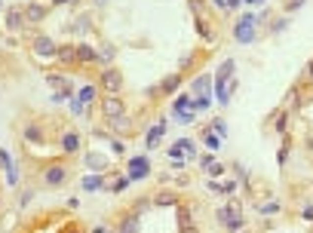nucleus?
Returning <instances> with one entry per match:
<instances>
[{"instance_id": "f8f14e48", "label": "nucleus", "mask_w": 313, "mask_h": 233, "mask_svg": "<svg viewBox=\"0 0 313 233\" xmlns=\"http://www.w3.org/2000/svg\"><path fill=\"white\" fill-rule=\"evenodd\" d=\"M74 49H77V62H98V52L89 43H77Z\"/></svg>"}, {"instance_id": "412c9836", "label": "nucleus", "mask_w": 313, "mask_h": 233, "mask_svg": "<svg viewBox=\"0 0 313 233\" xmlns=\"http://www.w3.org/2000/svg\"><path fill=\"white\" fill-rule=\"evenodd\" d=\"M203 141H206L209 150H215V147H221V135L212 132V129H206V132H203Z\"/></svg>"}, {"instance_id": "9d476101", "label": "nucleus", "mask_w": 313, "mask_h": 233, "mask_svg": "<svg viewBox=\"0 0 313 233\" xmlns=\"http://www.w3.org/2000/svg\"><path fill=\"white\" fill-rule=\"evenodd\" d=\"M117 233H138V212H129V215H123V221H120Z\"/></svg>"}, {"instance_id": "c756f323", "label": "nucleus", "mask_w": 313, "mask_h": 233, "mask_svg": "<svg viewBox=\"0 0 313 233\" xmlns=\"http://www.w3.org/2000/svg\"><path fill=\"white\" fill-rule=\"evenodd\" d=\"M304 3H307V0H286V3H283V9H286V13H295V9H301Z\"/></svg>"}, {"instance_id": "aec40b11", "label": "nucleus", "mask_w": 313, "mask_h": 233, "mask_svg": "<svg viewBox=\"0 0 313 233\" xmlns=\"http://www.w3.org/2000/svg\"><path fill=\"white\" fill-rule=\"evenodd\" d=\"M59 62H65V65H71V62H77V49L74 46H59Z\"/></svg>"}, {"instance_id": "e433bc0d", "label": "nucleus", "mask_w": 313, "mask_h": 233, "mask_svg": "<svg viewBox=\"0 0 313 233\" xmlns=\"http://www.w3.org/2000/svg\"><path fill=\"white\" fill-rule=\"evenodd\" d=\"M178 120H181V123H193L196 116H193V111H181V114H178Z\"/></svg>"}, {"instance_id": "4c0bfd02", "label": "nucleus", "mask_w": 313, "mask_h": 233, "mask_svg": "<svg viewBox=\"0 0 313 233\" xmlns=\"http://www.w3.org/2000/svg\"><path fill=\"white\" fill-rule=\"evenodd\" d=\"M286 25H289V22H286V19H276V22H273V25H270V31H286Z\"/></svg>"}, {"instance_id": "79ce46f5", "label": "nucleus", "mask_w": 313, "mask_h": 233, "mask_svg": "<svg viewBox=\"0 0 313 233\" xmlns=\"http://www.w3.org/2000/svg\"><path fill=\"white\" fill-rule=\"evenodd\" d=\"M181 233H200V230H196V227L191 224V227H181Z\"/></svg>"}, {"instance_id": "a19ab883", "label": "nucleus", "mask_w": 313, "mask_h": 233, "mask_svg": "<svg viewBox=\"0 0 313 233\" xmlns=\"http://www.w3.org/2000/svg\"><path fill=\"white\" fill-rule=\"evenodd\" d=\"M209 163H215V160H212V154H203V157H200V166L206 169V166H209Z\"/></svg>"}, {"instance_id": "a18cd8bd", "label": "nucleus", "mask_w": 313, "mask_h": 233, "mask_svg": "<svg viewBox=\"0 0 313 233\" xmlns=\"http://www.w3.org/2000/svg\"><path fill=\"white\" fill-rule=\"evenodd\" d=\"M215 3H218V6H224V9H227V0H215Z\"/></svg>"}, {"instance_id": "a211bd4d", "label": "nucleus", "mask_w": 313, "mask_h": 233, "mask_svg": "<svg viewBox=\"0 0 313 233\" xmlns=\"http://www.w3.org/2000/svg\"><path fill=\"white\" fill-rule=\"evenodd\" d=\"M25 141H31V144H43V129L37 123H28L25 126Z\"/></svg>"}, {"instance_id": "2f4dec72", "label": "nucleus", "mask_w": 313, "mask_h": 233, "mask_svg": "<svg viewBox=\"0 0 313 233\" xmlns=\"http://www.w3.org/2000/svg\"><path fill=\"white\" fill-rule=\"evenodd\" d=\"M234 190H237V181H234V178H230V181H224L221 187H218V193H224V196H230Z\"/></svg>"}, {"instance_id": "de8ad7c7", "label": "nucleus", "mask_w": 313, "mask_h": 233, "mask_svg": "<svg viewBox=\"0 0 313 233\" xmlns=\"http://www.w3.org/2000/svg\"><path fill=\"white\" fill-rule=\"evenodd\" d=\"M65 233H80V230H74V227H71V230H65Z\"/></svg>"}, {"instance_id": "4be33fe9", "label": "nucleus", "mask_w": 313, "mask_h": 233, "mask_svg": "<svg viewBox=\"0 0 313 233\" xmlns=\"http://www.w3.org/2000/svg\"><path fill=\"white\" fill-rule=\"evenodd\" d=\"M191 224H193L191 206H178V227H191Z\"/></svg>"}, {"instance_id": "20e7f679", "label": "nucleus", "mask_w": 313, "mask_h": 233, "mask_svg": "<svg viewBox=\"0 0 313 233\" xmlns=\"http://www.w3.org/2000/svg\"><path fill=\"white\" fill-rule=\"evenodd\" d=\"M147 175H150L147 157H132L129 160V169H126V178H129V181H144Z\"/></svg>"}, {"instance_id": "c85d7f7f", "label": "nucleus", "mask_w": 313, "mask_h": 233, "mask_svg": "<svg viewBox=\"0 0 313 233\" xmlns=\"http://www.w3.org/2000/svg\"><path fill=\"white\" fill-rule=\"evenodd\" d=\"M203 172H209L212 178H218V175H224V163H209V166H206Z\"/></svg>"}, {"instance_id": "5701e85b", "label": "nucleus", "mask_w": 313, "mask_h": 233, "mask_svg": "<svg viewBox=\"0 0 313 233\" xmlns=\"http://www.w3.org/2000/svg\"><path fill=\"white\" fill-rule=\"evenodd\" d=\"M96 92H98L96 86H83V89L77 92V101H80V104H89L92 98H96Z\"/></svg>"}, {"instance_id": "bb28decb", "label": "nucleus", "mask_w": 313, "mask_h": 233, "mask_svg": "<svg viewBox=\"0 0 313 233\" xmlns=\"http://www.w3.org/2000/svg\"><path fill=\"white\" fill-rule=\"evenodd\" d=\"M0 166H3L6 172H9V169H16V163H13V157H9V150H3V147H0Z\"/></svg>"}, {"instance_id": "37998d69", "label": "nucleus", "mask_w": 313, "mask_h": 233, "mask_svg": "<svg viewBox=\"0 0 313 233\" xmlns=\"http://www.w3.org/2000/svg\"><path fill=\"white\" fill-rule=\"evenodd\" d=\"M55 6H65V3H74V0H52Z\"/></svg>"}, {"instance_id": "423d86ee", "label": "nucleus", "mask_w": 313, "mask_h": 233, "mask_svg": "<svg viewBox=\"0 0 313 233\" xmlns=\"http://www.w3.org/2000/svg\"><path fill=\"white\" fill-rule=\"evenodd\" d=\"M227 77H234V58H227L218 71V101L227 104Z\"/></svg>"}, {"instance_id": "c03bdc74", "label": "nucleus", "mask_w": 313, "mask_h": 233, "mask_svg": "<svg viewBox=\"0 0 313 233\" xmlns=\"http://www.w3.org/2000/svg\"><path fill=\"white\" fill-rule=\"evenodd\" d=\"M242 3H252V6H258V3H264V0H242Z\"/></svg>"}, {"instance_id": "ea45409f", "label": "nucleus", "mask_w": 313, "mask_h": 233, "mask_svg": "<svg viewBox=\"0 0 313 233\" xmlns=\"http://www.w3.org/2000/svg\"><path fill=\"white\" fill-rule=\"evenodd\" d=\"M108 141H111V147H114V154H123V144L117 141V138H108Z\"/></svg>"}, {"instance_id": "f257e3e1", "label": "nucleus", "mask_w": 313, "mask_h": 233, "mask_svg": "<svg viewBox=\"0 0 313 233\" xmlns=\"http://www.w3.org/2000/svg\"><path fill=\"white\" fill-rule=\"evenodd\" d=\"M264 16H252V13H246V16H240V22L234 25V37H237V43H255V34H258V22H261Z\"/></svg>"}, {"instance_id": "9b49d317", "label": "nucleus", "mask_w": 313, "mask_h": 233, "mask_svg": "<svg viewBox=\"0 0 313 233\" xmlns=\"http://www.w3.org/2000/svg\"><path fill=\"white\" fill-rule=\"evenodd\" d=\"M22 25H25V9H9V13H6V28L19 31Z\"/></svg>"}, {"instance_id": "f3484780", "label": "nucleus", "mask_w": 313, "mask_h": 233, "mask_svg": "<svg viewBox=\"0 0 313 233\" xmlns=\"http://www.w3.org/2000/svg\"><path fill=\"white\" fill-rule=\"evenodd\" d=\"M181 86V74H172V77H166L163 83H160V95H172Z\"/></svg>"}, {"instance_id": "b1692460", "label": "nucleus", "mask_w": 313, "mask_h": 233, "mask_svg": "<svg viewBox=\"0 0 313 233\" xmlns=\"http://www.w3.org/2000/svg\"><path fill=\"white\" fill-rule=\"evenodd\" d=\"M209 86H212V77H209V74H200V77L193 80V89H196V92H203V89L209 92Z\"/></svg>"}, {"instance_id": "49530a36", "label": "nucleus", "mask_w": 313, "mask_h": 233, "mask_svg": "<svg viewBox=\"0 0 313 233\" xmlns=\"http://www.w3.org/2000/svg\"><path fill=\"white\" fill-rule=\"evenodd\" d=\"M307 74H310V77H313V62H310V65H307Z\"/></svg>"}, {"instance_id": "7c9ffc66", "label": "nucleus", "mask_w": 313, "mask_h": 233, "mask_svg": "<svg viewBox=\"0 0 313 233\" xmlns=\"http://www.w3.org/2000/svg\"><path fill=\"white\" fill-rule=\"evenodd\" d=\"M98 58H101V62H111V58H114V46H108V43H104L101 49H98Z\"/></svg>"}, {"instance_id": "cd10ccee", "label": "nucleus", "mask_w": 313, "mask_h": 233, "mask_svg": "<svg viewBox=\"0 0 313 233\" xmlns=\"http://www.w3.org/2000/svg\"><path fill=\"white\" fill-rule=\"evenodd\" d=\"M184 108H193V98H191V95H181V98H175V114H181Z\"/></svg>"}, {"instance_id": "f03ea898", "label": "nucleus", "mask_w": 313, "mask_h": 233, "mask_svg": "<svg viewBox=\"0 0 313 233\" xmlns=\"http://www.w3.org/2000/svg\"><path fill=\"white\" fill-rule=\"evenodd\" d=\"M101 114H104V120H120V116H126V104L120 95H104L101 98Z\"/></svg>"}, {"instance_id": "c9c22d12", "label": "nucleus", "mask_w": 313, "mask_h": 233, "mask_svg": "<svg viewBox=\"0 0 313 233\" xmlns=\"http://www.w3.org/2000/svg\"><path fill=\"white\" fill-rule=\"evenodd\" d=\"M212 132H218V135H227V126H224V120H215V126H212Z\"/></svg>"}, {"instance_id": "dca6fc26", "label": "nucleus", "mask_w": 313, "mask_h": 233, "mask_svg": "<svg viewBox=\"0 0 313 233\" xmlns=\"http://www.w3.org/2000/svg\"><path fill=\"white\" fill-rule=\"evenodd\" d=\"M163 129H166V123H160V126H154V129L147 132V138H144V147H147V150H154V147L160 144V138H163Z\"/></svg>"}, {"instance_id": "39448f33", "label": "nucleus", "mask_w": 313, "mask_h": 233, "mask_svg": "<svg viewBox=\"0 0 313 233\" xmlns=\"http://www.w3.org/2000/svg\"><path fill=\"white\" fill-rule=\"evenodd\" d=\"M68 181V166H46V172H43V184L46 187H62V184Z\"/></svg>"}, {"instance_id": "2eb2a0df", "label": "nucleus", "mask_w": 313, "mask_h": 233, "mask_svg": "<svg viewBox=\"0 0 313 233\" xmlns=\"http://www.w3.org/2000/svg\"><path fill=\"white\" fill-rule=\"evenodd\" d=\"M86 166H89V169H96V172H101V169H108V166H111V160L104 157V154H86Z\"/></svg>"}, {"instance_id": "6e6552de", "label": "nucleus", "mask_w": 313, "mask_h": 233, "mask_svg": "<svg viewBox=\"0 0 313 233\" xmlns=\"http://www.w3.org/2000/svg\"><path fill=\"white\" fill-rule=\"evenodd\" d=\"M46 83H49L52 89H62L65 95H71V92H74L71 80H68V77H62V74H46Z\"/></svg>"}, {"instance_id": "6ab92c4d", "label": "nucleus", "mask_w": 313, "mask_h": 233, "mask_svg": "<svg viewBox=\"0 0 313 233\" xmlns=\"http://www.w3.org/2000/svg\"><path fill=\"white\" fill-rule=\"evenodd\" d=\"M101 187H104V178H101V175H89V178H83V190L96 193V190H101Z\"/></svg>"}, {"instance_id": "0eeeda50", "label": "nucleus", "mask_w": 313, "mask_h": 233, "mask_svg": "<svg viewBox=\"0 0 313 233\" xmlns=\"http://www.w3.org/2000/svg\"><path fill=\"white\" fill-rule=\"evenodd\" d=\"M34 52L43 55V58H55L59 55V46H55L49 37H34Z\"/></svg>"}, {"instance_id": "58836bf2", "label": "nucleus", "mask_w": 313, "mask_h": 233, "mask_svg": "<svg viewBox=\"0 0 313 233\" xmlns=\"http://www.w3.org/2000/svg\"><path fill=\"white\" fill-rule=\"evenodd\" d=\"M301 218H304V221H313V206H304V209H301Z\"/></svg>"}, {"instance_id": "f704fd0d", "label": "nucleus", "mask_w": 313, "mask_h": 233, "mask_svg": "<svg viewBox=\"0 0 313 233\" xmlns=\"http://www.w3.org/2000/svg\"><path fill=\"white\" fill-rule=\"evenodd\" d=\"M129 184H132L129 178H120V181H117V184H114V187H111V190H114V193H120V190H126V187H129Z\"/></svg>"}, {"instance_id": "a878e982", "label": "nucleus", "mask_w": 313, "mask_h": 233, "mask_svg": "<svg viewBox=\"0 0 313 233\" xmlns=\"http://www.w3.org/2000/svg\"><path fill=\"white\" fill-rule=\"evenodd\" d=\"M273 129H276V132H286V129H289V114H276Z\"/></svg>"}, {"instance_id": "72a5a7b5", "label": "nucleus", "mask_w": 313, "mask_h": 233, "mask_svg": "<svg viewBox=\"0 0 313 233\" xmlns=\"http://www.w3.org/2000/svg\"><path fill=\"white\" fill-rule=\"evenodd\" d=\"M286 160H289V141H286V144L280 147V154H276V163H280V166H283Z\"/></svg>"}, {"instance_id": "ddd939ff", "label": "nucleus", "mask_w": 313, "mask_h": 233, "mask_svg": "<svg viewBox=\"0 0 313 233\" xmlns=\"http://www.w3.org/2000/svg\"><path fill=\"white\" fill-rule=\"evenodd\" d=\"M62 150H65V154H77V150H80V135L77 132H65L62 135Z\"/></svg>"}, {"instance_id": "4468645a", "label": "nucleus", "mask_w": 313, "mask_h": 233, "mask_svg": "<svg viewBox=\"0 0 313 233\" xmlns=\"http://www.w3.org/2000/svg\"><path fill=\"white\" fill-rule=\"evenodd\" d=\"M154 206H157V209H169V206H178V193H172V190H163V193H157V196H154Z\"/></svg>"}, {"instance_id": "393cba45", "label": "nucleus", "mask_w": 313, "mask_h": 233, "mask_svg": "<svg viewBox=\"0 0 313 233\" xmlns=\"http://www.w3.org/2000/svg\"><path fill=\"white\" fill-rule=\"evenodd\" d=\"M89 28H92V25H89V16H77V22L71 25V31H77V34H80V31H89Z\"/></svg>"}, {"instance_id": "1a4fd4ad", "label": "nucleus", "mask_w": 313, "mask_h": 233, "mask_svg": "<svg viewBox=\"0 0 313 233\" xmlns=\"http://www.w3.org/2000/svg\"><path fill=\"white\" fill-rule=\"evenodd\" d=\"M43 19H46V6H43V3L25 6V22H34V25H37V22H43Z\"/></svg>"}, {"instance_id": "473e14b6", "label": "nucleus", "mask_w": 313, "mask_h": 233, "mask_svg": "<svg viewBox=\"0 0 313 233\" xmlns=\"http://www.w3.org/2000/svg\"><path fill=\"white\" fill-rule=\"evenodd\" d=\"M181 150H184V157H193V141H191V138H181Z\"/></svg>"}, {"instance_id": "7ed1b4c3", "label": "nucleus", "mask_w": 313, "mask_h": 233, "mask_svg": "<svg viewBox=\"0 0 313 233\" xmlns=\"http://www.w3.org/2000/svg\"><path fill=\"white\" fill-rule=\"evenodd\" d=\"M101 89L108 92V95H117V92L123 89V74L117 71V68H104L101 71Z\"/></svg>"}]
</instances>
